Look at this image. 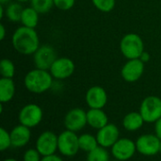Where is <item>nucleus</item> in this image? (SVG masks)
<instances>
[{
	"label": "nucleus",
	"mask_w": 161,
	"mask_h": 161,
	"mask_svg": "<svg viewBox=\"0 0 161 161\" xmlns=\"http://www.w3.org/2000/svg\"><path fill=\"white\" fill-rule=\"evenodd\" d=\"M11 42L13 48L22 55L34 54L40 47V41L36 30L24 25L15 30Z\"/></svg>",
	"instance_id": "1"
},
{
	"label": "nucleus",
	"mask_w": 161,
	"mask_h": 161,
	"mask_svg": "<svg viewBox=\"0 0 161 161\" xmlns=\"http://www.w3.org/2000/svg\"><path fill=\"white\" fill-rule=\"evenodd\" d=\"M53 78L50 72L36 68L25 75L24 82L28 92L40 94L45 92L52 87Z\"/></svg>",
	"instance_id": "2"
},
{
	"label": "nucleus",
	"mask_w": 161,
	"mask_h": 161,
	"mask_svg": "<svg viewBox=\"0 0 161 161\" xmlns=\"http://www.w3.org/2000/svg\"><path fill=\"white\" fill-rule=\"evenodd\" d=\"M122 54L127 59L140 58L144 52V44L142 39L135 33H129L123 37L120 42Z\"/></svg>",
	"instance_id": "3"
},
{
	"label": "nucleus",
	"mask_w": 161,
	"mask_h": 161,
	"mask_svg": "<svg viewBox=\"0 0 161 161\" xmlns=\"http://www.w3.org/2000/svg\"><path fill=\"white\" fill-rule=\"evenodd\" d=\"M145 123H157L161 118V99L151 95L144 98L139 111Z\"/></svg>",
	"instance_id": "4"
},
{
	"label": "nucleus",
	"mask_w": 161,
	"mask_h": 161,
	"mask_svg": "<svg viewBox=\"0 0 161 161\" xmlns=\"http://www.w3.org/2000/svg\"><path fill=\"white\" fill-rule=\"evenodd\" d=\"M78 138L79 136H77L75 132L67 129L61 132L58 135V152L64 157H75L80 150Z\"/></svg>",
	"instance_id": "5"
},
{
	"label": "nucleus",
	"mask_w": 161,
	"mask_h": 161,
	"mask_svg": "<svg viewBox=\"0 0 161 161\" xmlns=\"http://www.w3.org/2000/svg\"><path fill=\"white\" fill-rule=\"evenodd\" d=\"M43 112L40 106L36 104H27L21 108L18 114L20 125L26 127L33 128L41 124L42 121Z\"/></svg>",
	"instance_id": "6"
},
{
	"label": "nucleus",
	"mask_w": 161,
	"mask_h": 161,
	"mask_svg": "<svg viewBox=\"0 0 161 161\" xmlns=\"http://www.w3.org/2000/svg\"><path fill=\"white\" fill-rule=\"evenodd\" d=\"M137 152L145 157H153L159 153L160 139L156 134H143L136 141Z\"/></svg>",
	"instance_id": "7"
},
{
	"label": "nucleus",
	"mask_w": 161,
	"mask_h": 161,
	"mask_svg": "<svg viewBox=\"0 0 161 161\" xmlns=\"http://www.w3.org/2000/svg\"><path fill=\"white\" fill-rule=\"evenodd\" d=\"M137 152L136 142L127 138H120L111 147V154L115 159L121 161L129 160Z\"/></svg>",
	"instance_id": "8"
},
{
	"label": "nucleus",
	"mask_w": 161,
	"mask_h": 161,
	"mask_svg": "<svg viewBox=\"0 0 161 161\" xmlns=\"http://www.w3.org/2000/svg\"><path fill=\"white\" fill-rule=\"evenodd\" d=\"M58 136H57L52 131L42 132L36 141L35 148L40 152L42 157H47L54 155L58 150Z\"/></svg>",
	"instance_id": "9"
},
{
	"label": "nucleus",
	"mask_w": 161,
	"mask_h": 161,
	"mask_svg": "<svg viewBox=\"0 0 161 161\" xmlns=\"http://www.w3.org/2000/svg\"><path fill=\"white\" fill-rule=\"evenodd\" d=\"M86 125H88L87 112L80 108L70 109L64 117V126L67 130L76 133L82 130Z\"/></svg>",
	"instance_id": "10"
},
{
	"label": "nucleus",
	"mask_w": 161,
	"mask_h": 161,
	"mask_svg": "<svg viewBox=\"0 0 161 161\" xmlns=\"http://www.w3.org/2000/svg\"><path fill=\"white\" fill-rule=\"evenodd\" d=\"M57 58L56 50L48 44L40 46L34 53V64L37 69L49 71Z\"/></svg>",
	"instance_id": "11"
},
{
	"label": "nucleus",
	"mask_w": 161,
	"mask_h": 161,
	"mask_svg": "<svg viewBox=\"0 0 161 161\" xmlns=\"http://www.w3.org/2000/svg\"><path fill=\"white\" fill-rule=\"evenodd\" d=\"M144 72V62L140 58L128 59L123 66L121 75L125 81L133 83L138 81Z\"/></svg>",
	"instance_id": "12"
},
{
	"label": "nucleus",
	"mask_w": 161,
	"mask_h": 161,
	"mask_svg": "<svg viewBox=\"0 0 161 161\" xmlns=\"http://www.w3.org/2000/svg\"><path fill=\"white\" fill-rule=\"evenodd\" d=\"M99 146L104 148H111L120 139V130L114 124H108L106 126L98 130L96 134Z\"/></svg>",
	"instance_id": "13"
},
{
	"label": "nucleus",
	"mask_w": 161,
	"mask_h": 161,
	"mask_svg": "<svg viewBox=\"0 0 161 161\" xmlns=\"http://www.w3.org/2000/svg\"><path fill=\"white\" fill-rule=\"evenodd\" d=\"M75 66L72 59L68 58H58L51 66L49 72L54 78L66 79L75 72Z\"/></svg>",
	"instance_id": "14"
},
{
	"label": "nucleus",
	"mask_w": 161,
	"mask_h": 161,
	"mask_svg": "<svg viewBox=\"0 0 161 161\" xmlns=\"http://www.w3.org/2000/svg\"><path fill=\"white\" fill-rule=\"evenodd\" d=\"M86 103L90 108L103 109L108 103V93L103 87L93 86L86 92Z\"/></svg>",
	"instance_id": "15"
},
{
	"label": "nucleus",
	"mask_w": 161,
	"mask_h": 161,
	"mask_svg": "<svg viewBox=\"0 0 161 161\" xmlns=\"http://www.w3.org/2000/svg\"><path fill=\"white\" fill-rule=\"evenodd\" d=\"M29 127H26L23 125H16L12 128L10 133L11 139V147L13 148H22L25 146L30 139H31V132Z\"/></svg>",
	"instance_id": "16"
},
{
	"label": "nucleus",
	"mask_w": 161,
	"mask_h": 161,
	"mask_svg": "<svg viewBox=\"0 0 161 161\" xmlns=\"http://www.w3.org/2000/svg\"><path fill=\"white\" fill-rule=\"evenodd\" d=\"M87 122L91 127L97 130L109 124L107 113L103 109L98 108H90L87 111Z\"/></svg>",
	"instance_id": "17"
},
{
	"label": "nucleus",
	"mask_w": 161,
	"mask_h": 161,
	"mask_svg": "<svg viewBox=\"0 0 161 161\" xmlns=\"http://www.w3.org/2000/svg\"><path fill=\"white\" fill-rule=\"evenodd\" d=\"M144 120L140 112H129L123 119V126L126 131L135 132L141 129L144 125Z\"/></svg>",
	"instance_id": "18"
},
{
	"label": "nucleus",
	"mask_w": 161,
	"mask_h": 161,
	"mask_svg": "<svg viewBox=\"0 0 161 161\" xmlns=\"http://www.w3.org/2000/svg\"><path fill=\"white\" fill-rule=\"evenodd\" d=\"M15 95V84L12 78L2 77L0 79V102L8 103Z\"/></svg>",
	"instance_id": "19"
},
{
	"label": "nucleus",
	"mask_w": 161,
	"mask_h": 161,
	"mask_svg": "<svg viewBox=\"0 0 161 161\" xmlns=\"http://www.w3.org/2000/svg\"><path fill=\"white\" fill-rule=\"evenodd\" d=\"M38 22H39V12L36 9H34L32 7L24 8L22 19H21V23L23 24L24 26L35 28L38 25Z\"/></svg>",
	"instance_id": "20"
},
{
	"label": "nucleus",
	"mask_w": 161,
	"mask_h": 161,
	"mask_svg": "<svg viewBox=\"0 0 161 161\" xmlns=\"http://www.w3.org/2000/svg\"><path fill=\"white\" fill-rule=\"evenodd\" d=\"M79 142V148L80 150L90 153L91 151L94 150L96 147L99 146L98 141L96 139V136H92L91 134H82L78 138Z\"/></svg>",
	"instance_id": "21"
},
{
	"label": "nucleus",
	"mask_w": 161,
	"mask_h": 161,
	"mask_svg": "<svg viewBox=\"0 0 161 161\" xmlns=\"http://www.w3.org/2000/svg\"><path fill=\"white\" fill-rule=\"evenodd\" d=\"M23 10H24V8L20 3H18V2L11 3L8 6V8L6 9V15H7L8 19L11 22H14V23L21 22Z\"/></svg>",
	"instance_id": "22"
},
{
	"label": "nucleus",
	"mask_w": 161,
	"mask_h": 161,
	"mask_svg": "<svg viewBox=\"0 0 161 161\" xmlns=\"http://www.w3.org/2000/svg\"><path fill=\"white\" fill-rule=\"evenodd\" d=\"M86 161H110L109 153L107 148L98 146L94 150L88 153Z\"/></svg>",
	"instance_id": "23"
},
{
	"label": "nucleus",
	"mask_w": 161,
	"mask_h": 161,
	"mask_svg": "<svg viewBox=\"0 0 161 161\" xmlns=\"http://www.w3.org/2000/svg\"><path fill=\"white\" fill-rule=\"evenodd\" d=\"M0 74L2 77L12 78L15 74V66L10 59L3 58L0 62Z\"/></svg>",
	"instance_id": "24"
},
{
	"label": "nucleus",
	"mask_w": 161,
	"mask_h": 161,
	"mask_svg": "<svg viewBox=\"0 0 161 161\" xmlns=\"http://www.w3.org/2000/svg\"><path fill=\"white\" fill-rule=\"evenodd\" d=\"M31 7L39 13L48 12L54 5V0H30Z\"/></svg>",
	"instance_id": "25"
},
{
	"label": "nucleus",
	"mask_w": 161,
	"mask_h": 161,
	"mask_svg": "<svg viewBox=\"0 0 161 161\" xmlns=\"http://www.w3.org/2000/svg\"><path fill=\"white\" fill-rule=\"evenodd\" d=\"M94 7L103 12H109L115 7V0H92Z\"/></svg>",
	"instance_id": "26"
},
{
	"label": "nucleus",
	"mask_w": 161,
	"mask_h": 161,
	"mask_svg": "<svg viewBox=\"0 0 161 161\" xmlns=\"http://www.w3.org/2000/svg\"><path fill=\"white\" fill-rule=\"evenodd\" d=\"M11 147L10 133L5 128H0V151L4 152Z\"/></svg>",
	"instance_id": "27"
},
{
	"label": "nucleus",
	"mask_w": 161,
	"mask_h": 161,
	"mask_svg": "<svg viewBox=\"0 0 161 161\" xmlns=\"http://www.w3.org/2000/svg\"><path fill=\"white\" fill-rule=\"evenodd\" d=\"M42 158V156L40 154V152L36 148H30L27 149L23 157L24 161H41Z\"/></svg>",
	"instance_id": "28"
},
{
	"label": "nucleus",
	"mask_w": 161,
	"mask_h": 161,
	"mask_svg": "<svg viewBox=\"0 0 161 161\" xmlns=\"http://www.w3.org/2000/svg\"><path fill=\"white\" fill-rule=\"evenodd\" d=\"M75 3V0H54V5L60 10L71 9Z\"/></svg>",
	"instance_id": "29"
},
{
	"label": "nucleus",
	"mask_w": 161,
	"mask_h": 161,
	"mask_svg": "<svg viewBox=\"0 0 161 161\" xmlns=\"http://www.w3.org/2000/svg\"><path fill=\"white\" fill-rule=\"evenodd\" d=\"M41 161H63V159L58 156V155H51V156H47V157H42Z\"/></svg>",
	"instance_id": "30"
},
{
	"label": "nucleus",
	"mask_w": 161,
	"mask_h": 161,
	"mask_svg": "<svg viewBox=\"0 0 161 161\" xmlns=\"http://www.w3.org/2000/svg\"><path fill=\"white\" fill-rule=\"evenodd\" d=\"M155 132L156 135L161 140V118L157 123H155Z\"/></svg>",
	"instance_id": "31"
},
{
	"label": "nucleus",
	"mask_w": 161,
	"mask_h": 161,
	"mask_svg": "<svg viewBox=\"0 0 161 161\" xmlns=\"http://www.w3.org/2000/svg\"><path fill=\"white\" fill-rule=\"evenodd\" d=\"M5 34H6V29L3 24L0 25V40L3 41L5 39Z\"/></svg>",
	"instance_id": "32"
},
{
	"label": "nucleus",
	"mask_w": 161,
	"mask_h": 161,
	"mask_svg": "<svg viewBox=\"0 0 161 161\" xmlns=\"http://www.w3.org/2000/svg\"><path fill=\"white\" fill-rule=\"evenodd\" d=\"M149 58H150V55H149L147 52H143V53H142V56H141V58H140V59H141V60H142L143 62L148 61V60H149Z\"/></svg>",
	"instance_id": "33"
},
{
	"label": "nucleus",
	"mask_w": 161,
	"mask_h": 161,
	"mask_svg": "<svg viewBox=\"0 0 161 161\" xmlns=\"http://www.w3.org/2000/svg\"><path fill=\"white\" fill-rule=\"evenodd\" d=\"M3 16H4V7H3V5H1L0 6V18L2 19Z\"/></svg>",
	"instance_id": "34"
},
{
	"label": "nucleus",
	"mask_w": 161,
	"mask_h": 161,
	"mask_svg": "<svg viewBox=\"0 0 161 161\" xmlns=\"http://www.w3.org/2000/svg\"><path fill=\"white\" fill-rule=\"evenodd\" d=\"M10 0H0V3L1 5H4V4H8Z\"/></svg>",
	"instance_id": "35"
},
{
	"label": "nucleus",
	"mask_w": 161,
	"mask_h": 161,
	"mask_svg": "<svg viewBox=\"0 0 161 161\" xmlns=\"http://www.w3.org/2000/svg\"><path fill=\"white\" fill-rule=\"evenodd\" d=\"M3 161H18V160H16L15 158H6V159H4Z\"/></svg>",
	"instance_id": "36"
},
{
	"label": "nucleus",
	"mask_w": 161,
	"mask_h": 161,
	"mask_svg": "<svg viewBox=\"0 0 161 161\" xmlns=\"http://www.w3.org/2000/svg\"><path fill=\"white\" fill-rule=\"evenodd\" d=\"M16 1H18V2H23V3H25V2H27V1H29V0H16Z\"/></svg>",
	"instance_id": "37"
},
{
	"label": "nucleus",
	"mask_w": 161,
	"mask_h": 161,
	"mask_svg": "<svg viewBox=\"0 0 161 161\" xmlns=\"http://www.w3.org/2000/svg\"><path fill=\"white\" fill-rule=\"evenodd\" d=\"M159 154H161V140H160V147H159Z\"/></svg>",
	"instance_id": "38"
},
{
	"label": "nucleus",
	"mask_w": 161,
	"mask_h": 161,
	"mask_svg": "<svg viewBox=\"0 0 161 161\" xmlns=\"http://www.w3.org/2000/svg\"><path fill=\"white\" fill-rule=\"evenodd\" d=\"M111 161H121V160H118V159H114V160H111Z\"/></svg>",
	"instance_id": "39"
}]
</instances>
